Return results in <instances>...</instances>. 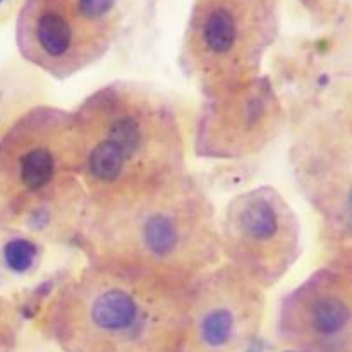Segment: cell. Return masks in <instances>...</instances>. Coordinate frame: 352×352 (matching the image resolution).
I'll use <instances>...</instances> for the list:
<instances>
[{
    "instance_id": "8fae6325",
    "label": "cell",
    "mask_w": 352,
    "mask_h": 352,
    "mask_svg": "<svg viewBox=\"0 0 352 352\" xmlns=\"http://www.w3.org/2000/svg\"><path fill=\"white\" fill-rule=\"evenodd\" d=\"M299 151L298 181L330 236L352 258V124H327Z\"/></svg>"
},
{
    "instance_id": "30bf717a",
    "label": "cell",
    "mask_w": 352,
    "mask_h": 352,
    "mask_svg": "<svg viewBox=\"0 0 352 352\" xmlns=\"http://www.w3.org/2000/svg\"><path fill=\"white\" fill-rule=\"evenodd\" d=\"M282 107L267 78L205 96L195 150L205 158H241L268 146L282 126Z\"/></svg>"
},
{
    "instance_id": "9c48e42d",
    "label": "cell",
    "mask_w": 352,
    "mask_h": 352,
    "mask_svg": "<svg viewBox=\"0 0 352 352\" xmlns=\"http://www.w3.org/2000/svg\"><path fill=\"white\" fill-rule=\"evenodd\" d=\"M277 337L292 352H352V260L318 268L282 298Z\"/></svg>"
},
{
    "instance_id": "ba28073f",
    "label": "cell",
    "mask_w": 352,
    "mask_h": 352,
    "mask_svg": "<svg viewBox=\"0 0 352 352\" xmlns=\"http://www.w3.org/2000/svg\"><path fill=\"white\" fill-rule=\"evenodd\" d=\"M267 313V291L220 261L192 285L184 352H243Z\"/></svg>"
},
{
    "instance_id": "3957f363",
    "label": "cell",
    "mask_w": 352,
    "mask_h": 352,
    "mask_svg": "<svg viewBox=\"0 0 352 352\" xmlns=\"http://www.w3.org/2000/svg\"><path fill=\"white\" fill-rule=\"evenodd\" d=\"M74 236L88 261L140 265L198 278L222 261L215 206L186 172L109 201H85Z\"/></svg>"
},
{
    "instance_id": "7a4b0ae2",
    "label": "cell",
    "mask_w": 352,
    "mask_h": 352,
    "mask_svg": "<svg viewBox=\"0 0 352 352\" xmlns=\"http://www.w3.org/2000/svg\"><path fill=\"white\" fill-rule=\"evenodd\" d=\"M85 201L136 195L186 174V140L174 105L157 89L112 81L74 110Z\"/></svg>"
},
{
    "instance_id": "7c38bea8",
    "label": "cell",
    "mask_w": 352,
    "mask_h": 352,
    "mask_svg": "<svg viewBox=\"0 0 352 352\" xmlns=\"http://www.w3.org/2000/svg\"><path fill=\"white\" fill-rule=\"evenodd\" d=\"M19 309L7 298L0 296V352H14L19 342Z\"/></svg>"
},
{
    "instance_id": "6da1fadb",
    "label": "cell",
    "mask_w": 352,
    "mask_h": 352,
    "mask_svg": "<svg viewBox=\"0 0 352 352\" xmlns=\"http://www.w3.org/2000/svg\"><path fill=\"white\" fill-rule=\"evenodd\" d=\"M196 278L86 261L45 305L41 332L62 352H184Z\"/></svg>"
},
{
    "instance_id": "8992f818",
    "label": "cell",
    "mask_w": 352,
    "mask_h": 352,
    "mask_svg": "<svg viewBox=\"0 0 352 352\" xmlns=\"http://www.w3.org/2000/svg\"><path fill=\"white\" fill-rule=\"evenodd\" d=\"M120 24V0H24L16 45L28 64L67 79L109 54Z\"/></svg>"
},
{
    "instance_id": "5b68a950",
    "label": "cell",
    "mask_w": 352,
    "mask_h": 352,
    "mask_svg": "<svg viewBox=\"0 0 352 352\" xmlns=\"http://www.w3.org/2000/svg\"><path fill=\"white\" fill-rule=\"evenodd\" d=\"M280 30V0H192L179 65L205 96L260 78Z\"/></svg>"
},
{
    "instance_id": "52a82bcc",
    "label": "cell",
    "mask_w": 352,
    "mask_h": 352,
    "mask_svg": "<svg viewBox=\"0 0 352 352\" xmlns=\"http://www.w3.org/2000/svg\"><path fill=\"white\" fill-rule=\"evenodd\" d=\"M219 241L223 263L270 291L301 256V222L280 191L260 186L227 203Z\"/></svg>"
},
{
    "instance_id": "277c9868",
    "label": "cell",
    "mask_w": 352,
    "mask_h": 352,
    "mask_svg": "<svg viewBox=\"0 0 352 352\" xmlns=\"http://www.w3.org/2000/svg\"><path fill=\"white\" fill-rule=\"evenodd\" d=\"M82 205L72 110L30 107L0 134V210L23 226L69 219L74 227Z\"/></svg>"
}]
</instances>
